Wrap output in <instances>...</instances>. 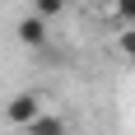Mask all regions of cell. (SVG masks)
Masks as SVG:
<instances>
[{"label": "cell", "instance_id": "cell-1", "mask_svg": "<svg viewBox=\"0 0 135 135\" xmlns=\"http://www.w3.org/2000/svg\"><path fill=\"white\" fill-rule=\"evenodd\" d=\"M42 112H47V107H42V93H37V89H19V93L5 103L0 117H5V126H14V131H28Z\"/></svg>", "mask_w": 135, "mask_h": 135}, {"label": "cell", "instance_id": "cell-2", "mask_svg": "<svg viewBox=\"0 0 135 135\" xmlns=\"http://www.w3.org/2000/svg\"><path fill=\"white\" fill-rule=\"evenodd\" d=\"M14 37L23 42L28 51H47V47H51V23H42L37 14H23L19 28H14Z\"/></svg>", "mask_w": 135, "mask_h": 135}, {"label": "cell", "instance_id": "cell-3", "mask_svg": "<svg viewBox=\"0 0 135 135\" xmlns=\"http://www.w3.org/2000/svg\"><path fill=\"white\" fill-rule=\"evenodd\" d=\"M23 135H70V126H65V117H56V112H42V117L28 126Z\"/></svg>", "mask_w": 135, "mask_h": 135}, {"label": "cell", "instance_id": "cell-4", "mask_svg": "<svg viewBox=\"0 0 135 135\" xmlns=\"http://www.w3.org/2000/svg\"><path fill=\"white\" fill-rule=\"evenodd\" d=\"M33 14H37L42 23H51V19L65 14V0H33Z\"/></svg>", "mask_w": 135, "mask_h": 135}, {"label": "cell", "instance_id": "cell-5", "mask_svg": "<svg viewBox=\"0 0 135 135\" xmlns=\"http://www.w3.org/2000/svg\"><path fill=\"white\" fill-rule=\"evenodd\" d=\"M117 51L135 65V28H121V33H117Z\"/></svg>", "mask_w": 135, "mask_h": 135}, {"label": "cell", "instance_id": "cell-6", "mask_svg": "<svg viewBox=\"0 0 135 135\" xmlns=\"http://www.w3.org/2000/svg\"><path fill=\"white\" fill-rule=\"evenodd\" d=\"M112 14H117V19L131 28V23H135V0H112Z\"/></svg>", "mask_w": 135, "mask_h": 135}]
</instances>
